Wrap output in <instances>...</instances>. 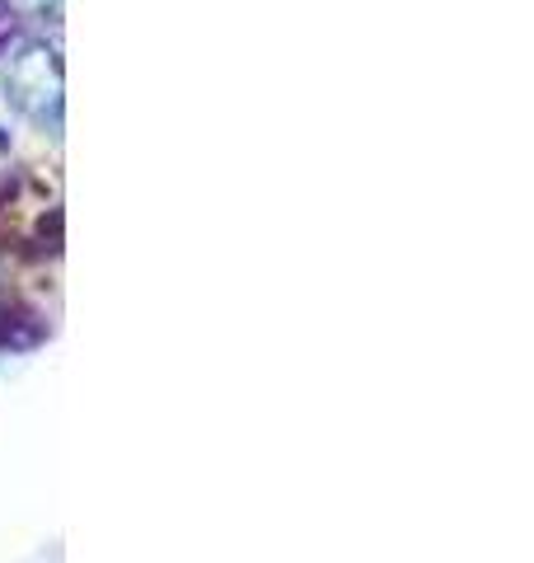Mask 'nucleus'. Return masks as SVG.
Wrapping results in <instances>:
<instances>
[{"mask_svg": "<svg viewBox=\"0 0 534 563\" xmlns=\"http://www.w3.org/2000/svg\"><path fill=\"white\" fill-rule=\"evenodd\" d=\"M5 99L38 128H62V66L47 47H20L5 62Z\"/></svg>", "mask_w": 534, "mask_h": 563, "instance_id": "f257e3e1", "label": "nucleus"}]
</instances>
